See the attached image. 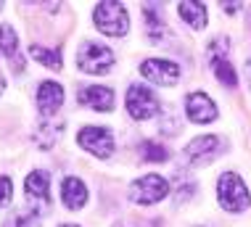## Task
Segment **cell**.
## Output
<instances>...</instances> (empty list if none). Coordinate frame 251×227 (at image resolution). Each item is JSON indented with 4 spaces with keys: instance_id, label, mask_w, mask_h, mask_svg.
<instances>
[{
    "instance_id": "16",
    "label": "cell",
    "mask_w": 251,
    "mask_h": 227,
    "mask_svg": "<svg viewBox=\"0 0 251 227\" xmlns=\"http://www.w3.org/2000/svg\"><path fill=\"white\" fill-rule=\"evenodd\" d=\"M212 69H214L217 79H220L222 85H227V87H235V85H238V77H235V69L230 66V61H227L225 56H214V61H212Z\"/></svg>"
},
{
    "instance_id": "15",
    "label": "cell",
    "mask_w": 251,
    "mask_h": 227,
    "mask_svg": "<svg viewBox=\"0 0 251 227\" xmlns=\"http://www.w3.org/2000/svg\"><path fill=\"white\" fill-rule=\"evenodd\" d=\"M180 16L185 19L193 29H203L206 26V5L203 3H180Z\"/></svg>"
},
{
    "instance_id": "1",
    "label": "cell",
    "mask_w": 251,
    "mask_h": 227,
    "mask_svg": "<svg viewBox=\"0 0 251 227\" xmlns=\"http://www.w3.org/2000/svg\"><path fill=\"white\" fill-rule=\"evenodd\" d=\"M217 198H220V203L227 211H243L251 203L249 188L243 185V180L235 172H225L220 177V182H217Z\"/></svg>"
},
{
    "instance_id": "12",
    "label": "cell",
    "mask_w": 251,
    "mask_h": 227,
    "mask_svg": "<svg viewBox=\"0 0 251 227\" xmlns=\"http://www.w3.org/2000/svg\"><path fill=\"white\" fill-rule=\"evenodd\" d=\"M61 103H64V87L58 85V82H43V85L37 87V106L43 114H56L61 108Z\"/></svg>"
},
{
    "instance_id": "6",
    "label": "cell",
    "mask_w": 251,
    "mask_h": 227,
    "mask_svg": "<svg viewBox=\"0 0 251 227\" xmlns=\"http://www.w3.org/2000/svg\"><path fill=\"white\" fill-rule=\"evenodd\" d=\"M77 140H79V146L87 148L90 153H96L98 159H108L114 153V137L103 127H82Z\"/></svg>"
},
{
    "instance_id": "8",
    "label": "cell",
    "mask_w": 251,
    "mask_h": 227,
    "mask_svg": "<svg viewBox=\"0 0 251 227\" xmlns=\"http://www.w3.org/2000/svg\"><path fill=\"white\" fill-rule=\"evenodd\" d=\"M220 153H222V140H220V137H214V135H201V137H196V140L188 143V148H185L188 161H193L196 167L209 164L212 159H217Z\"/></svg>"
},
{
    "instance_id": "14",
    "label": "cell",
    "mask_w": 251,
    "mask_h": 227,
    "mask_svg": "<svg viewBox=\"0 0 251 227\" xmlns=\"http://www.w3.org/2000/svg\"><path fill=\"white\" fill-rule=\"evenodd\" d=\"M0 53H5V56L11 58L13 72H22L24 69V61L19 56V37H16V32L5 24H0Z\"/></svg>"
},
{
    "instance_id": "3",
    "label": "cell",
    "mask_w": 251,
    "mask_h": 227,
    "mask_svg": "<svg viewBox=\"0 0 251 227\" xmlns=\"http://www.w3.org/2000/svg\"><path fill=\"white\" fill-rule=\"evenodd\" d=\"M77 64L87 74H103V72H108V69L114 66V53L108 50L106 45L96 43V40H85V43L79 45Z\"/></svg>"
},
{
    "instance_id": "22",
    "label": "cell",
    "mask_w": 251,
    "mask_h": 227,
    "mask_svg": "<svg viewBox=\"0 0 251 227\" xmlns=\"http://www.w3.org/2000/svg\"><path fill=\"white\" fill-rule=\"evenodd\" d=\"M58 227H79V225H58Z\"/></svg>"
},
{
    "instance_id": "10",
    "label": "cell",
    "mask_w": 251,
    "mask_h": 227,
    "mask_svg": "<svg viewBox=\"0 0 251 227\" xmlns=\"http://www.w3.org/2000/svg\"><path fill=\"white\" fill-rule=\"evenodd\" d=\"M185 114L193 125H209V122L217 119V106L209 95L193 93V95H188V101H185Z\"/></svg>"
},
{
    "instance_id": "19",
    "label": "cell",
    "mask_w": 251,
    "mask_h": 227,
    "mask_svg": "<svg viewBox=\"0 0 251 227\" xmlns=\"http://www.w3.org/2000/svg\"><path fill=\"white\" fill-rule=\"evenodd\" d=\"M140 153H143V159H146V161H167L169 151H167V148H161L159 143H153V140H146V143H143V148H140Z\"/></svg>"
},
{
    "instance_id": "9",
    "label": "cell",
    "mask_w": 251,
    "mask_h": 227,
    "mask_svg": "<svg viewBox=\"0 0 251 227\" xmlns=\"http://www.w3.org/2000/svg\"><path fill=\"white\" fill-rule=\"evenodd\" d=\"M24 190H26V198H29L32 209L35 211H48V203H50V185H48V172H32L24 182Z\"/></svg>"
},
{
    "instance_id": "17",
    "label": "cell",
    "mask_w": 251,
    "mask_h": 227,
    "mask_svg": "<svg viewBox=\"0 0 251 227\" xmlns=\"http://www.w3.org/2000/svg\"><path fill=\"white\" fill-rule=\"evenodd\" d=\"M29 53L35 56V61L45 64L48 69H61V66H64V58H61L58 50H48V48H43V45H32Z\"/></svg>"
},
{
    "instance_id": "13",
    "label": "cell",
    "mask_w": 251,
    "mask_h": 227,
    "mask_svg": "<svg viewBox=\"0 0 251 227\" xmlns=\"http://www.w3.org/2000/svg\"><path fill=\"white\" fill-rule=\"evenodd\" d=\"M61 201H64L69 209H82L87 201V188L82 180L77 177H66L64 185H61Z\"/></svg>"
},
{
    "instance_id": "20",
    "label": "cell",
    "mask_w": 251,
    "mask_h": 227,
    "mask_svg": "<svg viewBox=\"0 0 251 227\" xmlns=\"http://www.w3.org/2000/svg\"><path fill=\"white\" fill-rule=\"evenodd\" d=\"M13 198V185L8 177H0V206H8Z\"/></svg>"
},
{
    "instance_id": "7",
    "label": "cell",
    "mask_w": 251,
    "mask_h": 227,
    "mask_svg": "<svg viewBox=\"0 0 251 227\" xmlns=\"http://www.w3.org/2000/svg\"><path fill=\"white\" fill-rule=\"evenodd\" d=\"M140 74L146 79L156 82V85H175L180 77V66L167 58H148L140 64Z\"/></svg>"
},
{
    "instance_id": "4",
    "label": "cell",
    "mask_w": 251,
    "mask_h": 227,
    "mask_svg": "<svg viewBox=\"0 0 251 227\" xmlns=\"http://www.w3.org/2000/svg\"><path fill=\"white\" fill-rule=\"evenodd\" d=\"M167 193H169V182L159 175H146L130 185V198L135 203H143V206L159 203Z\"/></svg>"
},
{
    "instance_id": "21",
    "label": "cell",
    "mask_w": 251,
    "mask_h": 227,
    "mask_svg": "<svg viewBox=\"0 0 251 227\" xmlns=\"http://www.w3.org/2000/svg\"><path fill=\"white\" fill-rule=\"evenodd\" d=\"M3 90H5V79L0 77V93H3Z\"/></svg>"
},
{
    "instance_id": "5",
    "label": "cell",
    "mask_w": 251,
    "mask_h": 227,
    "mask_svg": "<svg viewBox=\"0 0 251 227\" xmlns=\"http://www.w3.org/2000/svg\"><path fill=\"white\" fill-rule=\"evenodd\" d=\"M127 111L132 119H151L159 111V98L146 85H132L127 90Z\"/></svg>"
},
{
    "instance_id": "11",
    "label": "cell",
    "mask_w": 251,
    "mask_h": 227,
    "mask_svg": "<svg viewBox=\"0 0 251 227\" xmlns=\"http://www.w3.org/2000/svg\"><path fill=\"white\" fill-rule=\"evenodd\" d=\"M79 103L90 106L93 111H111L114 108V93L103 85H90L79 90Z\"/></svg>"
},
{
    "instance_id": "2",
    "label": "cell",
    "mask_w": 251,
    "mask_h": 227,
    "mask_svg": "<svg viewBox=\"0 0 251 227\" xmlns=\"http://www.w3.org/2000/svg\"><path fill=\"white\" fill-rule=\"evenodd\" d=\"M96 26L103 34L108 37H125L127 34V8L122 3H114V0H108V3H98L96 5Z\"/></svg>"
},
{
    "instance_id": "18",
    "label": "cell",
    "mask_w": 251,
    "mask_h": 227,
    "mask_svg": "<svg viewBox=\"0 0 251 227\" xmlns=\"http://www.w3.org/2000/svg\"><path fill=\"white\" fill-rule=\"evenodd\" d=\"M37 225H40V211L35 209H22L16 214H11L8 222H5V227H37Z\"/></svg>"
}]
</instances>
